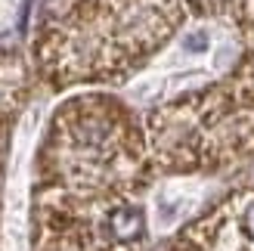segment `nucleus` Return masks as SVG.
Segmentation results:
<instances>
[{"mask_svg":"<svg viewBox=\"0 0 254 251\" xmlns=\"http://www.w3.org/2000/svg\"><path fill=\"white\" fill-rule=\"evenodd\" d=\"M183 22V0H47L34 56L53 87L118 81Z\"/></svg>","mask_w":254,"mask_h":251,"instance_id":"1","label":"nucleus"},{"mask_svg":"<svg viewBox=\"0 0 254 251\" xmlns=\"http://www.w3.org/2000/svg\"><path fill=\"white\" fill-rule=\"evenodd\" d=\"M183 47L189 50V53H201V50H208V34H201V31H195V34H189Z\"/></svg>","mask_w":254,"mask_h":251,"instance_id":"2","label":"nucleus"}]
</instances>
